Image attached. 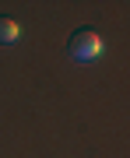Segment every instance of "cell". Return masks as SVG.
I'll use <instances>...</instances> for the list:
<instances>
[{"instance_id": "1", "label": "cell", "mask_w": 130, "mask_h": 158, "mask_svg": "<svg viewBox=\"0 0 130 158\" xmlns=\"http://www.w3.org/2000/svg\"><path fill=\"white\" fill-rule=\"evenodd\" d=\"M67 53L78 63H91L95 56H102V35L95 28H78L70 35V42H67Z\"/></svg>"}, {"instance_id": "2", "label": "cell", "mask_w": 130, "mask_h": 158, "mask_svg": "<svg viewBox=\"0 0 130 158\" xmlns=\"http://www.w3.org/2000/svg\"><path fill=\"white\" fill-rule=\"evenodd\" d=\"M18 39H21V25H18L14 18H0V42L11 46V42H18Z\"/></svg>"}]
</instances>
